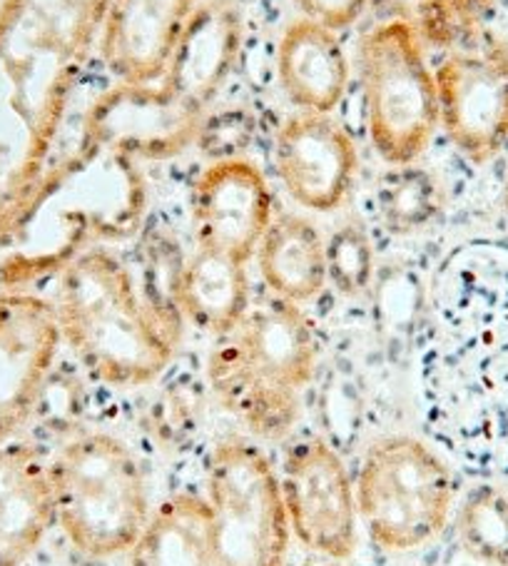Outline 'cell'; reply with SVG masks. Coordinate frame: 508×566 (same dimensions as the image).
I'll list each match as a JSON object with an SVG mask.
<instances>
[{
    "mask_svg": "<svg viewBox=\"0 0 508 566\" xmlns=\"http://www.w3.org/2000/svg\"><path fill=\"white\" fill-rule=\"evenodd\" d=\"M279 83L301 113L329 115L349 85V61L337 31L309 18L292 23L279 41Z\"/></svg>",
    "mask_w": 508,
    "mask_h": 566,
    "instance_id": "17",
    "label": "cell"
},
{
    "mask_svg": "<svg viewBox=\"0 0 508 566\" xmlns=\"http://www.w3.org/2000/svg\"><path fill=\"white\" fill-rule=\"evenodd\" d=\"M504 195H506V210H508V178H506V192Z\"/></svg>",
    "mask_w": 508,
    "mask_h": 566,
    "instance_id": "26",
    "label": "cell"
},
{
    "mask_svg": "<svg viewBox=\"0 0 508 566\" xmlns=\"http://www.w3.org/2000/svg\"><path fill=\"white\" fill-rule=\"evenodd\" d=\"M210 504L222 566H285L289 520L279 474L247 439H224L208 462Z\"/></svg>",
    "mask_w": 508,
    "mask_h": 566,
    "instance_id": "9",
    "label": "cell"
},
{
    "mask_svg": "<svg viewBox=\"0 0 508 566\" xmlns=\"http://www.w3.org/2000/svg\"><path fill=\"white\" fill-rule=\"evenodd\" d=\"M174 297L180 315L222 337L250 310L247 262L198 248L180 265Z\"/></svg>",
    "mask_w": 508,
    "mask_h": 566,
    "instance_id": "19",
    "label": "cell"
},
{
    "mask_svg": "<svg viewBox=\"0 0 508 566\" xmlns=\"http://www.w3.org/2000/svg\"><path fill=\"white\" fill-rule=\"evenodd\" d=\"M198 6L200 0H110L97 43L117 83L155 81Z\"/></svg>",
    "mask_w": 508,
    "mask_h": 566,
    "instance_id": "15",
    "label": "cell"
},
{
    "mask_svg": "<svg viewBox=\"0 0 508 566\" xmlns=\"http://www.w3.org/2000/svg\"><path fill=\"white\" fill-rule=\"evenodd\" d=\"M354 492L369 539L387 552H412L446 526L456 482L452 464L426 442L394 434L367 449Z\"/></svg>",
    "mask_w": 508,
    "mask_h": 566,
    "instance_id": "7",
    "label": "cell"
},
{
    "mask_svg": "<svg viewBox=\"0 0 508 566\" xmlns=\"http://www.w3.org/2000/svg\"><path fill=\"white\" fill-rule=\"evenodd\" d=\"M130 566H222L208 500L182 492L160 502L133 544Z\"/></svg>",
    "mask_w": 508,
    "mask_h": 566,
    "instance_id": "18",
    "label": "cell"
},
{
    "mask_svg": "<svg viewBox=\"0 0 508 566\" xmlns=\"http://www.w3.org/2000/svg\"><path fill=\"white\" fill-rule=\"evenodd\" d=\"M361 93L371 143L392 165H412L438 125L436 77L412 23L389 21L361 41Z\"/></svg>",
    "mask_w": 508,
    "mask_h": 566,
    "instance_id": "8",
    "label": "cell"
},
{
    "mask_svg": "<svg viewBox=\"0 0 508 566\" xmlns=\"http://www.w3.org/2000/svg\"><path fill=\"white\" fill-rule=\"evenodd\" d=\"M374 272V250L354 224L337 230L327 240V280L345 295H359Z\"/></svg>",
    "mask_w": 508,
    "mask_h": 566,
    "instance_id": "23",
    "label": "cell"
},
{
    "mask_svg": "<svg viewBox=\"0 0 508 566\" xmlns=\"http://www.w3.org/2000/svg\"><path fill=\"white\" fill-rule=\"evenodd\" d=\"M260 275L272 295L292 305L315 300L327 285V240L297 214H279L262 238L257 252Z\"/></svg>",
    "mask_w": 508,
    "mask_h": 566,
    "instance_id": "20",
    "label": "cell"
},
{
    "mask_svg": "<svg viewBox=\"0 0 508 566\" xmlns=\"http://www.w3.org/2000/svg\"><path fill=\"white\" fill-rule=\"evenodd\" d=\"M110 0L0 3V282L53 268L63 212L53 145Z\"/></svg>",
    "mask_w": 508,
    "mask_h": 566,
    "instance_id": "1",
    "label": "cell"
},
{
    "mask_svg": "<svg viewBox=\"0 0 508 566\" xmlns=\"http://www.w3.org/2000/svg\"><path fill=\"white\" fill-rule=\"evenodd\" d=\"M279 490L289 530L309 552L347 559L357 549V492L341 457L321 439H305L287 452Z\"/></svg>",
    "mask_w": 508,
    "mask_h": 566,
    "instance_id": "10",
    "label": "cell"
},
{
    "mask_svg": "<svg viewBox=\"0 0 508 566\" xmlns=\"http://www.w3.org/2000/svg\"><path fill=\"white\" fill-rule=\"evenodd\" d=\"M315 365V329L305 312L272 297L250 305L237 325L218 337L208 382L220 407L254 434L282 439L297 424Z\"/></svg>",
    "mask_w": 508,
    "mask_h": 566,
    "instance_id": "5",
    "label": "cell"
},
{
    "mask_svg": "<svg viewBox=\"0 0 508 566\" xmlns=\"http://www.w3.org/2000/svg\"><path fill=\"white\" fill-rule=\"evenodd\" d=\"M93 562L95 559H91V556H83V562H75V566H95Z\"/></svg>",
    "mask_w": 508,
    "mask_h": 566,
    "instance_id": "25",
    "label": "cell"
},
{
    "mask_svg": "<svg viewBox=\"0 0 508 566\" xmlns=\"http://www.w3.org/2000/svg\"><path fill=\"white\" fill-rule=\"evenodd\" d=\"M309 21H317L321 25L339 31L354 23L367 8V0H295Z\"/></svg>",
    "mask_w": 508,
    "mask_h": 566,
    "instance_id": "24",
    "label": "cell"
},
{
    "mask_svg": "<svg viewBox=\"0 0 508 566\" xmlns=\"http://www.w3.org/2000/svg\"><path fill=\"white\" fill-rule=\"evenodd\" d=\"M458 532L478 559L508 566V496L496 486H478L462 504Z\"/></svg>",
    "mask_w": 508,
    "mask_h": 566,
    "instance_id": "21",
    "label": "cell"
},
{
    "mask_svg": "<svg viewBox=\"0 0 508 566\" xmlns=\"http://www.w3.org/2000/svg\"><path fill=\"white\" fill-rule=\"evenodd\" d=\"M61 343L55 302L21 290L0 295V444L33 415Z\"/></svg>",
    "mask_w": 508,
    "mask_h": 566,
    "instance_id": "12",
    "label": "cell"
},
{
    "mask_svg": "<svg viewBox=\"0 0 508 566\" xmlns=\"http://www.w3.org/2000/svg\"><path fill=\"white\" fill-rule=\"evenodd\" d=\"M55 524L91 559L130 552L150 520V496L133 449L103 432L63 444L51 462Z\"/></svg>",
    "mask_w": 508,
    "mask_h": 566,
    "instance_id": "6",
    "label": "cell"
},
{
    "mask_svg": "<svg viewBox=\"0 0 508 566\" xmlns=\"http://www.w3.org/2000/svg\"><path fill=\"white\" fill-rule=\"evenodd\" d=\"M275 220V200L265 175L244 158H220L192 190L198 248L250 262Z\"/></svg>",
    "mask_w": 508,
    "mask_h": 566,
    "instance_id": "13",
    "label": "cell"
},
{
    "mask_svg": "<svg viewBox=\"0 0 508 566\" xmlns=\"http://www.w3.org/2000/svg\"><path fill=\"white\" fill-rule=\"evenodd\" d=\"M396 168L402 170L387 175V182L381 185L379 208L389 228L404 232L432 218L436 190L422 170H412L409 165H396Z\"/></svg>",
    "mask_w": 508,
    "mask_h": 566,
    "instance_id": "22",
    "label": "cell"
},
{
    "mask_svg": "<svg viewBox=\"0 0 508 566\" xmlns=\"http://www.w3.org/2000/svg\"><path fill=\"white\" fill-rule=\"evenodd\" d=\"M432 442L478 480L508 476V287H458L422 379Z\"/></svg>",
    "mask_w": 508,
    "mask_h": 566,
    "instance_id": "2",
    "label": "cell"
},
{
    "mask_svg": "<svg viewBox=\"0 0 508 566\" xmlns=\"http://www.w3.org/2000/svg\"><path fill=\"white\" fill-rule=\"evenodd\" d=\"M53 524L47 462L31 447L0 444V566H23Z\"/></svg>",
    "mask_w": 508,
    "mask_h": 566,
    "instance_id": "16",
    "label": "cell"
},
{
    "mask_svg": "<svg viewBox=\"0 0 508 566\" xmlns=\"http://www.w3.org/2000/svg\"><path fill=\"white\" fill-rule=\"evenodd\" d=\"M438 123L472 160H488L508 140V51L486 45L436 67Z\"/></svg>",
    "mask_w": 508,
    "mask_h": 566,
    "instance_id": "11",
    "label": "cell"
},
{
    "mask_svg": "<svg viewBox=\"0 0 508 566\" xmlns=\"http://www.w3.org/2000/svg\"><path fill=\"white\" fill-rule=\"evenodd\" d=\"M240 43L242 21L232 0H204L155 77L158 85L117 83L87 113L85 143L148 160L188 148L237 63Z\"/></svg>",
    "mask_w": 508,
    "mask_h": 566,
    "instance_id": "3",
    "label": "cell"
},
{
    "mask_svg": "<svg viewBox=\"0 0 508 566\" xmlns=\"http://www.w3.org/2000/svg\"><path fill=\"white\" fill-rule=\"evenodd\" d=\"M55 310L63 343L103 382H152L178 349V322L155 310L133 272L100 248L63 268Z\"/></svg>",
    "mask_w": 508,
    "mask_h": 566,
    "instance_id": "4",
    "label": "cell"
},
{
    "mask_svg": "<svg viewBox=\"0 0 508 566\" xmlns=\"http://www.w3.org/2000/svg\"><path fill=\"white\" fill-rule=\"evenodd\" d=\"M282 188L301 208H339L357 175V148L349 133L329 115L301 113L282 125L275 145Z\"/></svg>",
    "mask_w": 508,
    "mask_h": 566,
    "instance_id": "14",
    "label": "cell"
}]
</instances>
